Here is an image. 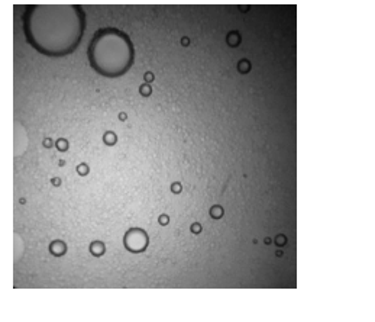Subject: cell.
<instances>
[{
  "label": "cell",
  "mask_w": 375,
  "mask_h": 322,
  "mask_svg": "<svg viewBox=\"0 0 375 322\" xmlns=\"http://www.w3.org/2000/svg\"><path fill=\"white\" fill-rule=\"evenodd\" d=\"M238 71L242 73V74H246V73L251 71V62L248 60H240L238 62Z\"/></svg>",
  "instance_id": "obj_7"
},
{
  "label": "cell",
  "mask_w": 375,
  "mask_h": 322,
  "mask_svg": "<svg viewBox=\"0 0 375 322\" xmlns=\"http://www.w3.org/2000/svg\"><path fill=\"white\" fill-rule=\"evenodd\" d=\"M226 42H228L229 46H238L240 44V35H239V32H236V31L229 32L228 36H226Z\"/></svg>",
  "instance_id": "obj_4"
},
{
  "label": "cell",
  "mask_w": 375,
  "mask_h": 322,
  "mask_svg": "<svg viewBox=\"0 0 375 322\" xmlns=\"http://www.w3.org/2000/svg\"><path fill=\"white\" fill-rule=\"evenodd\" d=\"M210 216H212L213 219H220L223 216V213H225V210H223V208L220 206V205H214V206H212L210 208Z\"/></svg>",
  "instance_id": "obj_6"
},
{
  "label": "cell",
  "mask_w": 375,
  "mask_h": 322,
  "mask_svg": "<svg viewBox=\"0 0 375 322\" xmlns=\"http://www.w3.org/2000/svg\"><path fill=\"white\" fill-rule=\"evenodd\" d=\"M103 142L106 144V145H109V147L115 145V144L117 142L116 133L113 132V131H107V132H104V135H103Z\"/></svg>",
  "instance_id": "obj_5"
},
{
  "label": "cell",
  "mask_w": 375,
  "mask_h": 322,
  "mask_svg": "<svg viewBox=\"0 0 375 322\" xmlns=\"http://www.w3.org/2000/svg\"><path fill=\"white\" fill-rule=\"evenodd\" d=\"M104 251H106V247L101 241H93L90 244V252L94 257H101L104 254Z\"/></svg>",
  "instance_id": "obj_3"
},
{
  "label": "cell",
  "mask_w": 375,
  "mask_h": 322,
  "mask_svg": "<svg viewBox=\"0 0 375 322\" xmlns=\"http://www.w3.org/2000/svg\"><path fill=\"white\" fill-rule=\"evenodd\" d=\"M143 80H145V83L146 84H151L154 80H155V76H154V73L151 71H146L145 74H143Z\"/></svg>",
  "instance_id": "obj_15"
},
{
  "label": "cell",
  "mask_w": 375,
  "mask_h": 322,
  "mask_svg": "<svg viewBox=\"0 0 375 322\" xmlns=\"http://www.w3.org/2000/svg\"><path fill=\"white\" fill-rule=\"evenodd\" d=\"M283 254H284V252L281 250H278L277 252H275V256H277V257H283Z\"/></svg>",
  "instance_id": "obj_20"
},
{
  "label": "cell",
  "mask_w": 375,
  "mask_h": 322,
  "mask_svg": "<svg viewBox=\"0 0 375 322\" xmlns=\"http://www.w3.org/2000/svg\"><path fill=\"white\" fill-rule=\"evenodd\" d=\"M171 192H172V193H175V194L181 193V192H182V184L180 183V181H175V183H172V184H171Z\"/></svg>",
  "instance_id": "obj_11"
},
{
  "label": "cell",
  "mask_w": 375,
  "mask_h": 322,
  "mask_svg": "<svg viewBox=\"0 0 375 322\" xmlns=\"http://www.w3.org/2000/svg\"><path fill=\"white\" fill-rule=\"evenodd\" d=\"M158 222H159V225H162V226L168 225V224H170V216H168V215H165V213L159 215V218H158Z\"/></svg>",
  "instance_id": "obj_14"
},
{
  "label": "cell",
  "mask_w": 375,
  "mask_h": 322,
  "mask_svg": "<svg viewBox=\"0 0 375 322\" xmlns=\"http://www.w3.org/2000/svg\"><path fill=\"white\" fill-rule=\"evenodd\" d=\"M42 145H44L45 148H51V147L54 145V142H52V139L51 138H45L44 139V142H42Z\"/></svg>",
  "instance_id": "obj_16"
},
{
  "label": "cell",
  "mask_w": 375,
  "mask_h": 322,
  "mask_svg": "<svg viewBox=\"0 0 375 322\" xmlns=\"http://www.w3.org/2000/svg\"><path fill=\"white\" fill-rule=\"evenodd\" d=\"M139 93H141L142 96L143 97H148V96H151V93H152V89H151V84H142L141 87H139Z\"/></svg>",
  "instance_id": "obj_10"
},
{
  "label": "cell",
  "mask_w": 375,
  "mask_h": 322,
  "mask_svg": "<svg viewBox=\"0 0 375 322\" xmlns=\"http://www.w3.org/2000/svg\"><path fill=\"white\" fill-rule=\"evenodd\" d=\"M271 242H272V240H271V238H265V244H267V245H269Z\"/></svg>",
  "instance_id": "obj_21"
},
{
  "label": "cell",
  "mask_w": 375,
  "mask_h": 322,
  "mask_svg": "<svg viewBox=\"0 0 375 322\" xmlns=\"http://www.w3.org/2000/svg\"><path fill=\"white\" fill-rule=\"evenodd\" d=\"M61 183H62V181H61L60 177H52V179H51V184H52V186H55V187L61 186Z\"/></svg>",
  "instance_id": "obj_17"
},
{
  "label": "cell",
  "mask_w": 375,
  "mask_h": 322,
  "mask_svg": "<svg viewBox=\"0 0 375 322\" xmlns=\"http://www.w3.org/2000/svg\"><path fill=\"white\" fill-rule=\"evenodd\" d=\"M275 244H277L278 247L285 245V244H287V237L283 235V234H281V235H277L275 237Z\"/></svg>",
  "instance_id": "obj_12"
},
{
  "label": "cell",
  "mask_w": 375,
  "mask_h": 322,
  "mask_svg": "<svg viewBox=\"0 0 375 322\" xmlns=\"http://www.w3.org/2000/svg\"><path fill=\"white\" fill-rule=\"evenodd\" d=\"M125 247L131 252H142L148 247V234L141 228H131L123 238Z\"/></svg>",
  "instance_id": "obj_1"
},
{
  "label": "cell",
  "mask_w": 375,
  "mask_h": 322,
  "mask_svg": "<svg viewBox=\"0 0 375 322\" xmlns=\"http://www.w3.org/2000/svg\"><path fill=\"white\" fill-rule=\"evenodd\" d=\"M55 147L58 151H61V153H65V151H68V141H67L65 138H58L55 142Z\"/></svg>",
  "instance_id": "obj_8"
},
{
  "label": "cell",
  "mask_w": 375,
  "mask_h": 322,
  "mask_svg": "<svg viewBox=\"0 0 375 322\" xmlns=\"http://www.w3.org/2000/svg\"><path fill=\"white\" fill-rule=\"evenodd\" d=\"M119 119H120V121H126V119H127V115H126L125 112H120V113H119Z\"/></svg>",
  "instance_id": "obj_19"
},
{
  "label": "cell",
  "mask_w": 375,
  "mask_h": 322,
  "mask_svg": "<svg viewBox=\"0 0 375 322\" xmlns=\"http://www.w3.org/2000/svg\"><path fill=\"white\" fill-rule=\"evenodd\" d=\"M190 231H191L193 234H196V235H197V234H200V232L203 231V226L200 225L198 222H194V224H191V226H190Z\"/></svg>",
  "instance_id": "obj_13"
},
{
  "label": "cell",
  "mask_w": 375,
  "mask_h": 322,
  "mask_svg": "<svg viewBox=\"0 0 375 322\" xmlns=\"http://www.w3.org/2000/svg\"><path fill=\"white\" fill-rule=\"evenodd\" d=\"M49 252L52 254V256H55V257L64 256V254L67 252L65 242H64V241H60V240L52 241V242L49 244Z\"/></svg>",
  "instance_id": "obj_2"
},
{
  "label": "cell",
  "mask_w": 375,
  "mask_h": 322,
  "mask_svg": "<svg viewBox=\"0 0 375 322\" xmlns=\"http://www.w3.org/2000/svg\"><path fill=\"white\" fill-rule=\"evenodd\" d=\"M77 173L80 174V176H87V174L90 173V167L86 163H81L77 165Z\"/></svg>",
  "instance_id": "obj_9"
},
{
  "label": "cell",
  "mask_w": 375,
  "mask_h": 322,
  "mask_svg": "<svg viewBox=\"0 0 375 322\" xmlns=\"http://www.w3.org/2000/svg\"><path fill=\"white\" fill-rule=\"evenodd\" d=\"M58 165H60V167H62V165H65V161H64V160H60V163H58Z\"/></svg>",
  "instance_id": "obj_22"
},
{
  "label": "cell",
  "mask_w": 375,
  "mask_h": 322,
  "mask_svg": "<svg viewBox=\"0 0 375 322\" xmlns=\"http://www.w3.org/2000/svg\"><path fill=\"white\" fill-rule=\"evenodd\" d=\"M181 45H182V46H188V45H190V39L184 36V38L181 39Z\"/></svg>",
  "instance_id": "obj_18"
}]
</instances>
